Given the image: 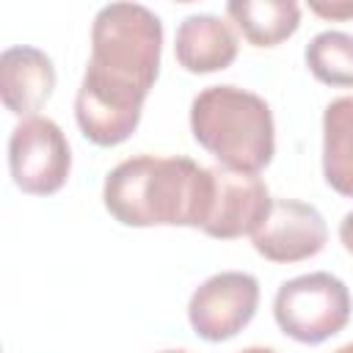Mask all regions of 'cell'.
Instances as JSON below:
<instances>
[{"label": "cell", "mask_w": 353, "mask_h": 353, "mask_svg": "<svg viewBox=\"0 0 353 353\" xmlns=\"http://www.w3.org/2000/svg\"><path fill=\"white\" fill-rule=\"evenodd\" d=\"M163 22L141 3H108L91 25V58L74 97V119L97 146L124 143L160 74Z\"/></svg>", "instance_id": "1"}, {"label": "cell", "mask_w": 353, "mask_h": 353, "mask_svg": "<svg viewBox=\"0 0 353 353\" xmlns=\"http://www.w3.org/2000/svg\"><path fill=\"white\" fill-rule=\"evenodd\" d=\"M102 201L124 226L201 229L212 201V171L182 154H135L105 176Z\"/></svg>", "instance_id": "2"}, {"label": "cell", "mask_w": 353, "mask_h": 353, "mask_svg": "<svg viewBox=\"0 0 353 353\" xmlns=\"http://www.w3.org/2000/svg\"><path fill=\"white\" fill-rule=\"evenodd\" d=\"M190 132L221 165L259 174L276 152L270 105L240 85H207L190 102Z\"/></svg>", "instance_id": "3"}, {"label": "cell", "mask_w": 353, "mask_h": 353, "mask_svg": "<svg viewBox=\"0 0 353 353\" xmlns=\"http://www.w3.org/2000/svg\"><path fill=\"white\" fill-rule=\"evenodd\" d=\"M279 328L303 345H320L350 320V292L334 273L314 270L284 281L273 298Z\"/></svg>", "instance_id": "4"}, {"label": "cell", "mask_w": 353, "mask_h": 353, "mask_svg": "<svg viewBox=\"0 0 353 353\" xmlns=\"http://www.w3.org/2000/svg\"><path fill=\"white\" fill-rule=\"evenodd\" d=\"M8 168L22 193H58L72 171V149L63 130L47 116L22 119L8 138Z\"/></svg>", "instance_id": "5"}, {"label": "cell", "mask_w": 353, "mask_h": 353, "mask_svg": "<svg viewBox=\"0 0 353 353\" xmlns=\"http://www.w3.org/2000/svg\"><path fill=\"white\" fill-rule=\"evenodd\" d=\"M256 306L259 281L243 270H221L193 290L188 301V320L196 336L207 342H226L254 320Z\"/></svg>", "instance_id": "6"}, {"label": "cell", "mask_w": 353, "mask_h": 353, "mask_svg": "<svg viewBox=\"0 0 353 353\" xmlns=\"http://www.w3.org/2000/svg\"><path fill=\"white\" fill-rule=\"evenodd\" d=\"M210 171H212V201L201 232L218 240L254 234L273 207L268 185L256 174L234 171L226 165H215Z\"/></svg>", "instance_id": "7"}, {"label": "cell", "mask_w": 353, "mask_h": 353, "mask_svg": "<svg viewBox=\"0 0 353 353\" xmlns=\"http://www.w3.org/2000/svg\"><path fill=\"white\" fill-rule=\"evenodd\" d=\"M328 243V226L314 204L273 199L268 218L251 234V245L268 262H301L320 254Z\"/></svg>", "instance_id": "8"}, {"label": "cell", "mask_w": 353, "mask_h": 353, "mask_svg": "<svg viewBox=\"0 0 353 353\" xmlns=\"http://www.w3.org/2000/svg\"><path fill=\"white\" fill-rule=\"evenodd\" d=\"M55 88V66L39 47L17 44L0 55V97L17 116H36Z\"/></svg>", "instance_id": "9"}, {"label": "cell", "mask_w": 353, "mask_h": 353, "mask_svg": "<svg viewBox=\"0 0 353 353\" xmlns=\"http://www.w3.org/2000/svg\"><path fill=\"white\" fill-rule=\"evenodd\" d=\"M174 55L190 74L221 72L237 58V36L232 25L215 14H190L176 28Z\"/></svg>", "instance_id": "10"}, {"label": "cell", "mask_w": 353, "mask_h": 353, "mask_svg": "<svg viewBox=\"0 0 353 353\" xmlns=\"http://www.w3.org/2000/svg\"><path fill=\"white\" fill-rule=\"evenodd\" d=\"M323 176L353 199V97H336L323 110Z\"/></svg>", "instance_id": "11"}, {"label": "cell", "mask_w": 353, "mask_h": 353, "mask_svg": "<svg viewBox=\"0 0 353 353\" xmlns=\"http://www.w3.org/2000/svg\"><path fill=\"white\" fill-rule=\"evenodd\" d=\"M226 14L254 47H276L301 25V6L292 0H229Z\"/></svg>", "instance_id": "12"}, {"label": "cell", "mask_w": 353, "mask_h": 353, "mask_svg": "<svg viewBox=\"0 0 353 353\" xmlns=\"http://www.w3.org/2000/svg\"><path fill=\"white\" fill-rule=\"evenodd\" d=\"M309 72L339 88H353V36L345 30H323L303 50Z\"/></svg>", "instance_id": "13"}, {"label": "cell", "mask_w": 353, "mask_h": 353, "mask_svg": "<svg viewBox=\"0 0 353 353\" xmlns=\"http://www.w3.org/2000/svg\"><path fill=\"white\" fill-rule=\"evenodd\" d=\"M309 8H312L314 14H320L323 19H350V17H353V0H336V3L312 0Z\"/></svg>", "instance_id": "14"}, {"label": "cell", "mask_w": 353, "mask_h": 353, "mask_svg": "<svg viewBox=\"0 0 353 353\" xmlns=\"http://www.w3.org/2000/svg\"><path fill=\"white\" fill-rule=\"evenodd\" d=\"M339 243L345 245V251L347 254H353V210L342 218V223H339Z\"/></svg>", "instance_id": "15"}, {"label": "cell", "mask_w": 353, "mask_h": 353, "mask_svg": "<svg viewBox=\"0 0 353 353\" xmlns=\"http://www.w3.org/2000/svg\"><path fill=\"white\" fill-rule=\"evenodd\" d=\"M240 353H279V350H273V347H262V345H251V347H243Z\"/></svg>", "instance_id": "16"}, {"label": "cell", "mask_w": 353, "mask_h": 353, "mask_svg": "<svg viewBox=\"0 0 353 353\" xmlns=\"http://www.w3.org/2000/svg\"><path fill=\"white\" fill-rule=\"evenodd\" d=\"M334 353H353V342H347V345H342V347H336Z\"/></svg>", "instance_id": "17"}, {"label": "cell", "mask_w": 353, "mask_h": 353, "mask_svg": "<svg viewBox=\"0 0 353 353\" xmlns=\"http://www.w3.org/2000/svg\"><path fill=\"white\" fill-rule=\"evenodd\" d=\"M160 353H188V350H179V347L174 350V347H171V350H160Z\"/></svg>", "instance_id": "18"}]
</instances>
